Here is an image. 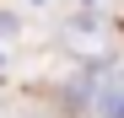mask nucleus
I'll return each instance as SVG.
<instances>
[{"label": "nucleus", "mask_w": 124, "mask_h": 118, "mask_svg": "<svg viewBox=\"0 0 124 118\" xmlns=\"http://www.w3.org/2000/svg\"><path fill=\"white\" fill-rule=\"evenodd\" d=\"M97 113H102V118H124V70L102 81V91H97Z\"/></svg>", "instance_id": "f257e3e1"}]
</instances>
